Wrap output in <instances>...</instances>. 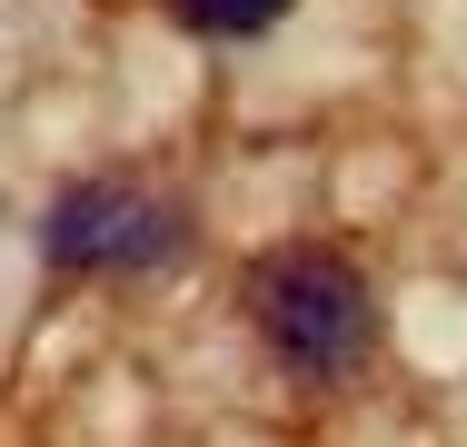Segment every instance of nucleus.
Segmentation results:
<instances>
[{"label":"nucleus","mask_w":467,"mask_h":447,"mask_svg":"<svg viewBox=\"0 0 467 447\" xmlns=\"http://www.w3.org/2000/svg\"><path fill=\"white\" fill-rule=\"evenodd\" d=\"M40 259L60 278H160L189 259V209L150 179H70L40 209Z\"/></svg>","instance_id":"2"},{"label":"nucleus","mask_w":467,"mask_h":447,"mask_svg":"<svg viewBox=\"0 0 467 447\" xmlns=\"http://www.w3.org/2000/svg\"><path fill=\"white\" fill-rule=\"evenodd\" d=\"M160 10L199 40H259L269 20H288V0H160Z\"/></svg>","instance_id":"3"},{"label":"nucleus","mask_w":467,"mask_h":447,"mask_svg":"<svg viewBox=\"0 0 467 447\" xmlns=\"http://www.w3.org/2000/svg\"><path fill=\"white\" fill-rule=\"evenodd\" d=\"M249 328L298 388H328V378H348L378 348V288L348 249L288 239V249H269L249 268Z\"/></svg>","instance_id":"1"}]
</instances>
